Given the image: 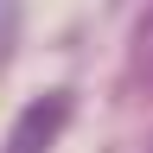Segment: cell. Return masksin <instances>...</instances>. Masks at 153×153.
Returning a JSON list of instances; mask_svg holds the SVG:
<instances>
[{
  "mask_svg": "<svg viewBox=\"0 0 153 153\" xmlns=\"http://www.w3.org/2000/svg\"><path fill=\"white\" fill-rule=\"evenodd\" d=\"M64 121H70V89H45V96H32V102L13 115L7 147H0V153H51L57 134H64Z\"/></svg>",
  "mask_w": 153,
  "mask_h": 153,
  "instance_id": "6da1fadb",
  "label": "cell"
}]
</instances>
